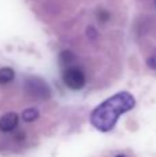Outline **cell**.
<instances>
[{"label":"cell","mask_w":156,"mask_h":157,"mask_svg":"<svg viewBox=\"0 0 156 157\" xmlns=\"http://www.w3.org/2000/svg\"><path fill=\"white\" fill-rule=\"evenodd\" d=\"M134 106L135 99L130 92H118L111 98H108L107 101H104L102 103H99L91 112L90 121L98 131L107 132V131H111L115 127L116 121L122 114L131 110Z\"/></svg>","instance_id":"1"},{"label":"cell","mask_w":156,"mask_h":157,"mask_svg":"<svg viewBox=\"0 0 156 157\" xmlns=\"http://www.w3.org/2000/svg\"><path fill=\"white\" fill-rule=\"evenodd\" d=\"M64 83L71 90H80L86 84V76L79 68H69L64 72Z\"/></svg>","instance_id":"2"},{"label":"cell","mask_w":156,"mask_h":157,"mask_svg":"<svg viewBox=\"0 0 156 157\" xmlns=\"http://www.w3.org/2000/svg\"><path fill=\"white\" fill-rule=\"evenodd\" d=\"M28 88L32 90L33 95H37L40 98H47L50 97V91L47 88V86L39 78H29L28 80Z\"/></svg>","instance_id":"3"},{"label":"cell","mask_w":156,"mask_h":157,"mask_svg":"<svg viewBox=\"0 0 156 157\" xmlns=\"http://www.w3.org/2000/svg\"><path fill=\"white\" fill-rule=\"evenodd\" d=\"M18 125V114L11 112L6 113L4 116L0 117V131L3 132H10Z\"/></svg>","instance_id":"4"},{"label":"cell","mask_w":156,"mask_h":157,"mask_svg":"<svg viewBox=\"0 0 156 157\" xmlns=\"http://www.w3.org/2000/svg\"><path fill=\"white\" fill-rule=\"evenodd\" d=\"M14 71L11 68H2L0 69V84H7L14 80Z\"/></svg>","instance_id":"5"},{"label":"cell","mask_w":156,"mask_h":157,"mask_svg":"<svg viewBox=\"0 0 156 157\" xmlns=\"http://www.w3.org/2000/svg\"><path fill=\"white\" fill-rule=\"evenodd\" d=\"M37 117H39V112L36 110V109H33V108L25 109V110L22 112V119H24L26 123H32V121H35V120L37 119Z\"/></svg>","instance_id":"6"},{"label":"cell","mask_w":156,"mask_h":157,"mask_svg":"<svg viewBox=\"0 0 156 157\" xmlns=\"http://www.w3.org/2000/svg\"><path fill=\"white\" fill-rule=\"evenodd\" d=\"M73 59V55H72V52L71 51H62L61 52V61L62 62H71V61Z\"/></svg>","instance_id":"7"},{"label":"cell","mask_w":156,"mask_h":157,"mask_svg":"<svg viewBox=\"0 0 156 157\" xmlns=\"http://www.w3.org/2000/svg\"><path fill=\"white\" fill-rule=\"evenodd\" d=\"M97 17H98V19L101 22H107L108 19H109V13L105 10H99L98 13H97Z\"/></svg>","instance_id":"8"},{"label":"cell","mask_w":156,"mask_h":157,"mask_svg":"<svg viewBox=\"0 0 156 157\" xmlns=\"http://www.w3.org/2000/svg\"><path fill=\"white\" fill-rule=\"evenodd\" d=\"M146 63H148V66L151 69H156V55H154V57H151L148 61H146Z\"/></svg>","instance_id":"9"},{"label":"cell","mask_w":156,"mask_h":157,"mask_svg":"<svg viewBox=\"0 0 156 157\" xmlns=\"http://www.w3.org/2000/svg\"><path fill=\"white\" fill-rule=\"evenodd\" d=\"M116 157H126V156H123V155H119V156H116Z\"/></svg>","instance_id":"10"}]
</instances>
